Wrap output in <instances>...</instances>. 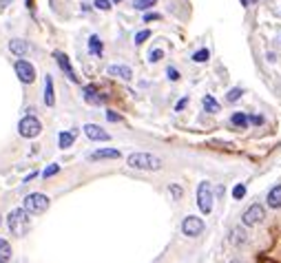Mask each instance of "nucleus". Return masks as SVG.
<instances>
[{
    "instance_id": "f257e3e1",
    "label": "nucleus",
    "mask_w": 281,
    "mask_h": 263,
    "mask_svg": "<svg viewBox=\"0 0 281 263\" xmlns=\"http://www.w3.org/2000/svg\"><path fill=\"white\" fill-rule=\"evenodd\" d=\"M126 162L131 168H138V171H160L162 168V159L151 153H133Z\"/></svg>"
},
{
    "instance_id": "f03ea898",
    "label": "nucleus",
    "mask_w": 281,
    "mask_h": 263,
    "mask_svg": "<svg viewBox=\"0 0 281 263\" xmlns=\"http://www.w3.org/2000/svg\"><path fill=\"white\" fill-rule=\"evenodd\" d=\"M7 223H9L11 235H16V237L27 235V230H29V213L24 210V208H16V210H11V213H9Z\"/></svg>"
},
{
    "instance_id": "7ed1b4c3",
    "label": "nucleus",
    "mask_w": 281,
    "mask_h": 263,
    "mask_svg": "<svg viewBox=\"0 0 281 263\" xmlns=\"http://www.w3.org/2000/svg\"><path fill=\"white\" fill-rule=\"evenodd\" d=\"M49 208V197L42 193H31L24 197V210L29 215H40Z\"/></svg>"
},
{
    "instance_id": "20e7f679",
    "label": "nucleus",
    "mask_w": 281,
    "mask_h": 263,
    "mask_svg": "<svg viewBox=\"0 0 281 263\" xmlns=\"http://www.w3.org/2000/svg\"><path fill=\"white\" fill-rule=\"evenodd\" d=\"M212 201H215V195H212V188L208 181H202L197 188V206L204 215L212 213Z\"/></svg>"
},
{
    "instance_id": "39448f33",
    "label": "nucleus",
    "mask_w": 281,
    "mask_h": 263,
    "mask_svg": "<svg viewBox=\"0 0 281 263\" xmlns=\"http://www.w3.org/2000/svg\"><path fill=\"white\" fill-rule=\"evenodd\" d=\"M40 131H42V124H40V120H38L36 115H24L23 120H20V124H18V133L23 135V137H27V139L38 137Z\"/></svg>"
},
{
    "instance_id": "423d86ee",
    "label": "nucleus",
    "mask_w": 281,
    "mask_h": 263,
    "mask_svg": "<svg viewBox=\"0 0 281 263\" xmlns=\"http://www.w3.org/2000/svg\"><path fill=\"white\" fill-rule=\"evenodd\" d=\"M14 69H16V75H18V80H20L23 84L36 82V69H33L31 62H27V60H23V58H18V60H16V65H14Z\"/></svg>"
},
{
    "instance_id": "0eeeda50",
    "label": "nucleus",
    "mask_w": 281,
    "mask_h": 263,
    "mask_svg": "<svg viewBox=\"0 0 281 263\" xmlns=\"http://www.w3.org/2000/svg\"><path fill=\"white\" fill-rule=\"evenodd\" d=\"M263 217H266L263 206H259V203H250V206L244 210V215H241V221H244V226H257V223L263 221Z\"/></svg>"
},
{
    "instance_id": "6e6552de",
    "label": "nucleus",
    "mask_w": 281,
    "mask_h": 263,
    "mask_svg": "<svg viewBox=\"0 0 281 263\" xmlns=\"http://www.w3.org/2000/svg\"><path fill=\"white\" fill-rule=\"evenodd\" d=\"M182 232H184L186 237H199L204 232V221L199 217H186L184 221H182Z\"/></svg>"
},
{
    "instance_id": "1a4fd4ad",
    "label": "nucleus",
    "mask_w": 281,
    "mask_h": 263,
    "mask_svg": "<svg viewBox=\"0 0 281 263\" xmlns=\"http://www.w3.org/2000/svg\"><path fill=\"white\" fill-rule=\"evenodd\" d=\"M53 58H55V62H58V66L65 71L67 78H69L71 82H78V75H75V71H73V66H71V62H69V58H67V53H62V51H55Z\"/></svg>"
},
{
    "instance_id": "9d476101",
    "label": "nucleus",
    "mask_w": 281,
    "mask_h": 263,
    "mask_svg": "<svg viewBox=\"0 0 281 263\" xmlns=\"http://www.w3.org/2000/svg\"><path fill=\"white\" fill-rule=\"evenodd\" d=\"M84 135H87L91 142H109L111 135L104 129H100L97 124H84Z\"/></svg>"
},
{
    "instance_id": "9b49d317",
    "label": "nucleus",
    "mask_w": 281,
    "mask_h": 263,
    "mask_svg": "<svg viewBox=\"0 0 281 263\" xmlns=\"http://www.w3.org/2000/svg\"><path fill=\"white\" fill-rule=\"evenodd\" d=\"M120 155L122 153L117 148H97V151H93L89 155V159L91 162H97V159H120Z\"/></svg>"
},
{
    "instance_id": "f8f14e48",
    "label": "nucleus",
    "mask_w": 281,
    "mask_h": 263,
    "mask_svg": "<svg viewBox=\"0 0 281 263\" xmlns=\"http://www.w3.org/2000/svg\"><path fill=\"white\" fill-rule=\"evenodd\" d=\"M82 93H84V100H87L89 104H97V107H100V104H104V102H106V95H102V93L97 91V88L93 87V84L84 87Z\"/></svg>"
},
{
    "instance_id": "ddd939ff",
    "label": "nucleus",
    "mask_w": 281,
    "mask_h": 263,
    "mask_svg": "<svg viewBox=\"0 0 281 263\" xmlns=\"http://www.w3.org/2000/svg\"><path fill=\"white\" fill-rule=\"evenodd\" d=\"M106 73L113 75V78L126 80V82H129V80L133 78V71H131V66H124V65H111L109 69H106Z\"/></svg>"
},
{
    "instance_id": "4468645a",
    "label": "nucleus",
    "mask_w": 281,
    "mask_h": 263,
    "mask_svg": "<svg viewBox=\"0 0 281 263\" xmlns=\"http://www.w3.org/2000/svg\"><path fill=\"white\" fill-rule=\"evenodd\" d=\"M9 51L16 58H24L29 51V44L24 40H20V38H14V40H9Z\"/></svg>"
},
{
    "instance_id": "2eb2a0df",
    "label": "nucleus",
    "mask_w": 281,
    "mask_h": 263,
    "mask_svg": "<svg viewBox=\"0 0 281 263\" xmlns=\"http://www.w3.org/2000/svg\"><path fill=\"white\" fill-rule=\"evenodd\" d=\"M45 104H47V107H53V104H55L53 80H51V75H47V78H45Z\"/></svg>"
},
{
    "instance_id": "dca6fc26",
    "label": "nucleus",
    "mask_w": 281,
    "mask_h": 263,
    "mask_svg": "<svg viewBox=\"0 0 281 263\" xmlns=\"http://www.w3.org/2000/svg\"><path fill=\"white\" fill-rule=\"evenodd\" d=\"M268 206L270 208H281V184L279 186H275V188L268 193Z\"/></svg>"
},
{
    "instance_id": "f3484780",
    "label": "nucleus",
    "mask_w": 281,
    "mask_h": 263,
    "mask_svg": "<svg viewBox=\"0 0 281 263\" xmlns=\"http://www.w3.org/2000/svg\"><path fill=\"white\" fill-rule=\"evenodd\" d=\"M102 49H104V44H102L100 38H97V36H91V38H89V53H91V56L100 58V56H102Z\"/></svg>"
},
{
    "instance_id": "a211bd4d",
    "label": "nucleus",
    "mask_w": 281,
    "mask_h": 263,
    "mask_svg": "<svg viewBox=\"0 0 281 263\" xmlns=\"http://www.w3.org/2000/svg\"><path fill=\"white\" fill-rule=\"evenodd\" d=\"M73 139H75V131H62V133L58 135V144H60V148L73 146Z\"/></svg>"
},
{
    "instance_id": "6ab92c4d",
    "label": "nucleus",
    "mask_w": 281,
    "mask_h": 263,
    "mask_svg": "<svg viewBox=\"0 0 281 263\" xmlns=\"http://www.w3.org/2000/svg\"><path fill=\"white\" fill-rule=\"evenodd\" d=\"M231 124L235 126V129H248V115L246 113H233V117H231Z\"/></svg>"
},
{
    "instance_id": "aec40b11",
    "label": "nucleus",
    "mask_w": 281,
    "mask_h": 263,
    "mask_svg": "<svg viewBox=\"0 0 281 263\" xmlns=\"http://www.w3.org/2000/svg\"><path fill=\"white\" fill-rule=\"evenodd\" d=\"M9 259H11V245H9V241L0 239V263H9Z\"/></svg>"
},
{
    "instance_id": "412c9836",
    "label": "nucleus",
    "mask_w": 281,
    "mask_h": 263,
    "mask_svg": "<svg viewBox=\"0 0 281 263\" xmlns=\"http://www.w3.org/2000/svg\"><path fill=\"white\" fill-rule=\"evenodd\" d=\"M202 104H204V109H206L208 113H219V104H217V100L212 95H204Z\"/></svg>"
},
{
    "instance_id": "4be33fe9",
    "label": "nucleus",
    "mask_w": 281,
    "mask_h": 263,
    "mask_svg": "<svg viewBox=\"0 0 281 263\" xmlns=\"http://www.w3.org/2000/svg\"><path fill=\"white\" fill-rule=\"evenodd\" d=\"M155 5H157V0H135V2H133V7L138 11H148V9H153Z\"/></svg>"
},
{
    "instance_id": "5701e85b",
    "label": "nucleus",
    "mask_w": 281,
    "mask_h": 263,
    "mask_svg": "<svg viewBox=\"0 0 281 263\" xmlns=\"http://www.w3.org/2000/svg\"><path fill=\"white\" fill-rule=\"evenodd\" d=\"M244 241H246V232L241 230V228H235V230L231 232V243L239 245V243H244Z\"/></svg>"
},
{
    "instance_id": "b1692460",
    "label": "nucleus",
    "mask_w": 281,
    "mask_h": 263,
    "mask_svg": "<svg viewBox=\"0 0 281 263\" xmlns=\"http://www.w3.org/2000/svg\"><path fill=\"white\" fill-rule=\"evenodd\" d=\"M208 58H211V51L208 49H199L193 53V62H199V65H202V62H208Z\"/></svg>"
},
{
    "instance_id": "393cba45",
    "label": "nucleus",
    "mask_w": 281,
    "mask_h": 263,
    "mask_svg": "<svg viewBox=\"0 0 281 263\" xmlns=\"http://www.w3.org/2000/svg\"><path fill=\"white\" fill-rule=\"evenodd\" d=\"M148 38H151V31H148V29H142V31L135 33V44H144Z\"/></svg>"
},
{
    "instance_id": "a878e982",
    "label": "nucleus",
    "mask_w": 281,
    "mask_h": 263,
    "mask_svg": "<svg viewBox=\"0 0 281 263\" xmlns=\"http://www.w3.org/2000/svg\"><path fill=\"white\" fill-rule=\"evenodd\" d=\"M58 173H60V166H58V164H51V166H47L45 168V173H42V177H53V175H58Z\"/></svg>"
},
{
    "instance_id": "bb28decb",
    "label": "nucleus",
    "mask_w": 281,
    "mask_h": 263,
    "mask_svg": "<svg viewBox=\"0 0 281 263\" xmlns=\"http://www.w3.org/2000/svg\"><path fill=\"white\" fill-rule=\"evenodd\" d=\"M241 93H244V91H241L239 87L231 88V91H228V95H226V100H228V102H237V100H239V97H241Z\"/></svg>"
},
{
    "instance_id": "cd10ccee",
    "label": "nucleus",
    "mask_w": 281,
    "mask_h": 263,
    "mask_svg": "<svg viewBox=\"0 0 281 263\" xmlns=\"http://www.w3.org/2000/svg\"><path fill=\"white\" fill-rule=\"evenodd\" d=\"M93 5H95V9H100V11H109L113 2H111V0H95Z\"/></svg>"
},
{
    "instance_id": "c85d7f7f",
    "label": "nucleus",
    "mask_w": 281,
    "mask_h": 263,
    "mask_svg": "<svg viewBox=\"0 0 281 263\" xmlns=\"http://www.w3.org/2000/svg\"><path fill=\"white\" fill-rule=\"evenodd\" d=\"M244 195H246V186L244 184H237L235 188H233V197H235V199H244Z\"/></svg>"
},
{
    "instance_id": "c756f323",
    "label": "nucleus",
    "mask_w": 281,
    "mask_h": 263,
    "mask_svg": "<svg viewBox=\"0 0 281 263\" xmlns=\"http://www.w3.org/2000/svg\"><path fill=\"white\" fill-rule=\"evenodd\" d=\"M162 58H164V51H162V49H153L151 53H148V60H151V62H160Z\"/></svg>"
},
{
    "instance_id": "7c9ffc66",
    "label": "nucleus",
    "mask_w": 281,
    "mask_h": 263,
    "mask_svg": "<svg viewBox=\"0 0 281 263\" xmlns=\"http://www.w3.org/2000/svg\"><path fill=\"white\" fill-rule=\"evenodd\" d=\"M166 75H168V80H173V82H177V80H180V71L173 69V66H168V69H166Z\"/></svg>"
},
{
    "instance_id": "2f4dec72",
    "label": "nucleus",
    "mask_w": 281,
    "mask_h": 263,
    "mask_svg": "<svg viewBox=\"0 0 281 263\" xmlns=\"http://www.w3.org/2000/svg\"><path fill=\"white\" fill-rule=\"evenodd\" d=\"M168 190H171V197H173V199H182V186L173 184V186H171V188H168Z\"/></svg>"
},
{
    "instance_id": "473e14b6",
    "label": "nucleus",
    "mask_w": 281,
    "mask_h": 263,
    "mask_svg": "<svg viewBox=\"0 0 281 263\" xmlns=\"http://www.w3.org/2000/svg\"><path fill=\"white\" fill-rule=\"evenodd\" d=\"M248 124L261 126V124H263V117H261V115H248Z\"/></svg>"
},
{
    "instance_id": "72a5a7b5",
    "label": "nucleus",
    "mask_w": 281,
    "mask_h": 263,
    "mask_svg": "<svg viewBox=\"0 0 281 263\" xmlns=\"http://www.w3.org/2000/svg\"><path fill=\"white\" fill-rule=\"evenodd\" d=\"M162 16L155 14V11H148V14H144V22H153V20H160Z\"/></svg>"
},
{
    "instance_id": "f704fd0d",
    "label": "nucleus",
    "mask_w": 281,
    "mask_h": 263,
    "mask_svg": "<svg viewBox=\"0 0 281 263\" xmlns=\"http://www.w3.org/2000/svg\"><path fill=\"white\" fill-rule=\"evenodd\" d=\"M106 120L109 122H122V117L117 115V113H113V111H106Z\"/></svg>"
},
{
    "instance_id": "c9c22d12",
    "label": "nucleus",
    "mask_w": 281,
    "mask_h": 263,
    "mask_svg": "<svg viewBox=\"0 0 281 263\" xmlns=\"http://www.w3.org/2000/svg\"><path fill=\"white\" fill-rule=\"evenodd\" d=\"M186 104H188V97H182V100L175 104V111H184V107H186Z\"/></svg>"
},
{
    "instance_id": "e433bc0d",
    "label": "nucleus",
    "mask_w": 281,
    "mask_h": 263,
    "mask_svg": "<svg viewBox=\"0 0 281 263\" xmlns=\"http://www.w3.org/2000/svg\"><path fill=\"white\" fill-rule=\"evenodd\" d=\"M257 263H275V261H270V259H266V257H261V259H257Z\"/></svg>"
},
{
    "instance_id": "4c0bfd02",
    "label": "nucleus",
    "mask_w": 281,
    "mask_h": 263,
    "mask_svg": "<svg viewBox=\"0 0 281 263\" xmlns=\"http://www.w3.org/2000/svg\"><path fill=\"white\" fill-rule=\"evenodd\" d=\"M241 5H244V7H250V0H241Z\"/></svg>"
},
{
    "instance_id": "58836bf2",
    "label": "nucleus",
    "mask_w": 281,
    "mask_h": 263,
    "mask_svg": "<svg viewBox=\"0 0 281 263\" xmlns=\"http://www.w3.org/2000/svg\"><path fill=\"white\" fill-rule=\"evenodd\" d=\"M255 2H257V0H250V5H255Z\"/></svg>"
},
{
    "instance_id": "ea45409f",
    "label": "nucleus",
    "mask_w": 281,
    "mask_h": 263,
    "mask_svg": "<svg viewBox=\"0 0 281 263\" xmlns=\"http://www.w3.org/2000/svg\"><path fill=\"white\" fill-rule=\"evenodd\" d=\"M111 2H122V0H111Z\"/></svg>"
},
{
    "instance_id": "a19ab883",
    "label": "nucleus",
    "mask_w": 281,
    "mask_h": 263,
    "mask_svg": "<svg viewBox=\"0 0 281 263\" xmlns=\"http://www.w3.org/2000/svg\"><path fill=\"white\" fill-rule=\"evenodd\" d=\"M27 5H29V7H31V0H27Z\"/></svg>"
},
{
    "instance_id": "79ce46f5",
    "label": "nucleus",
    "mask_w": 281,
    "mask_h": 263,
    "mask_svg": "<svg viewBox=\"0 0 281 263\" xmlns=\"http://www.w3.org/2000/svg\"><path fill=\"white\" fill-rule=\"evenodd\" d=\"M231 263H241V261H231Z\"/></svg>"
}]
</instances>
